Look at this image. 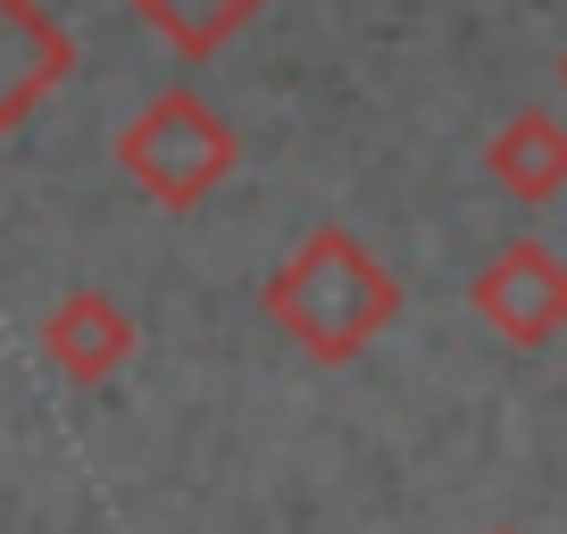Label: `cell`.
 Wrapping results in <instances>:
<instances>
[{
    "label": "cell",
    "instance_id": "6da1fadb",
    "mask_svg": "<svg viewBox=\"0 0 567 534\" xmlns=\"http://www.w3.org/2000/svg\"><path fill=\"white\" fill-rule=\"evenodd\" d=\"M267 318H276V335H292L301 359L342 368V359H359L401 318V276H392L351 226H318L267 276Z\"/></svg>",
    "mask_w": 567,
    "mask_h": 534
},
{
    "label": "cell",
    "instance_id": "7a4b0ae2",
    "mask_svg": "<svg viewBox=\"0 0 567 534\" xmlns=\"http://www.w3.org/2000/svg\"><path fill=\"white\" fill-rule=\"evenodd\" d=\"M234 160H243V151H234L226 117L184 84L159 92V101L117 134V167L159 201V209H200V201L234 176Z\"/></svg>",
    "mask_w": 567,
    "mask_h": 534
},
{
    "label": "cell",
    "instance_id": "3957f363",
    "mask_svg": "<svg viewBox=\"0 0 567 534\" xmlns=\"http://www.w3.org/2000/svg\"><path fill=\"white\" fill-rule=\"evenodd\" d=\"M476 318L493 326L509 351H543L550 335L567 326V259L550 243H501L493 259L476 267V285H467Z\"/></svg>",
    "mask_w": 567,
    "mask_h": 534
},
{
    "label": "cell",
    "instance_id": "277c9868",
    "mask_svg": "<svg viewBox=\"0 0 567 534\" xmlns=\"http://www.w3.org/2000/svg\"><path fill=\"white\" fill-rule=\"evenodd\" d=\"M134 309L125 301H109L101 285H75L68 301L51 309V318H42V351H51V368L68 376V384H109V376L125 368V359H134Z\"/></svg>",
    "mask_w": 567,
    "mask_h": 534
},
{
    "label": "cell",
    "instance_id": "5b68a950",
    "mask_svg": "<svg viewBox=\"0 0 567 534\" xmlns=\"http://www.w3.org/2000/svg\"><path fill=\"white\" fill-rule=\"evenodd\" d=\"M68 68H75L68 34L42 18L34 0H0V134H9Z\"/></svg>",
    "mask_w": 567,
    "mask_h": 534
},
{
    "label": "cell",
    "instance_id": "8992f818",
    "mask_svg": "<svg viewBox=\"0 0 567 534\" xmlns=\"http://www.w3.org/2000/svg\"><path fill=\"white\" fill-rule=\"evenodd\" d=\"M484 176L509 201H526V209L559 201L567 193V125L550 117V109H526L517 125H501L493 143H484Z\"/></svg>",
    "mask_w": 567,
    "mask_h": 534
},
{
    "label": "cell",
    "instance_id": "52a82bcc",
    "mask_svg": "<svg viewBox=\"0 0 567 534\" xmlns=\"http://www.w3.org/2000/svg\"><path fill=\"white\" fill-rule=\"evenodd\" d=\"M142 25H159L167 42H176L184 59H209L217 42L234 34V25H250L267 9V0H134Z\"/></svg>",
    "mask_w": 567,
    "mask_h": 534
},
{
    "label": "cell",
    "instance_id": "ba28073f",
    "mask_svg": "<svg viewBox=\"0 0 567 534\" xmlns=\"http://www.w3.org/2000/svg\"><path fill=\"white\" fill-rule=\"evenodd\" d=\"M559 84H567V59H559Z\"/></svg>",
    "mask_w": 567,
    "mask_h": 534
},
{
    "label": "cell",
    "instance_id": "9c48e42d",
    "mask_svg": "<svg viewBox=\"0 0 567 534\" xmlns=\"http://www.w3.org/2000/svg\"><path fill=\"white\" fill-rule=\"evenodd\" d=\"M493 534H517V526H493Z\"/></svg>",
    "mask_w": 567,
    "mask_h": 534
}]
</instances>
